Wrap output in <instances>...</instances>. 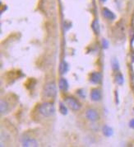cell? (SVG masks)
I'll list each match as a JSON object with an SVG mask.
<instances>
[{"instance_id": "6da1fadb", "label": "cell", "mask_w": 134, "mask_h": 147, "mask_svg": "<svg viewBox=\"0 0 134 147\" xmlns=\"http://www.w3.org/2000/svg\"><path fill=\"white\" fill-rule=\"evenodd\" d=\"M55 112V107L53 102H45L41 103L39 107V113L43 117H51L54 114Z\"/></svg>"}, {"instance_id": "7a4b0ae2", "label": "cell", "mask_w": 134, "mask_h": 147, "mask_svg": "<svg viewBox=\"0 0 134 147\" xmlns=\"http://www.w3.org/2000/svg\"><path fill=\"white\" fill-rule=\"evenodd\" d=\"M43 95L44 97L49 99H54L56 98L57 95V88H56V84L54 82H49L44 88V91H43Z\"/></svg>"}, {"instance_id": "3957f363", "label": "cell", "mask_w": 134, "mask_h": 147, "mask_svg": "<svg viewBox=\"0 0 134 147\" xmlns=\"http://www.w3.org/2000/svg\"><path fill=\"white\" fill-rule=\"evenodd\" d=\"M64 103L67 105V107L70 110H72L73 112H78L81 108V104L80 102L73 96L66 97L64 98Z\"/></svg>"}, {"instance_id": "277c9868", "label": "cell", "mask_w": 134, "mask_h": 147, "mask_svg": "<svg viewBox=\"0 0 134 147\" xmlns=\"http://www.w3.org/2000/svg\"><path fill=\"white\" fill-rule=\"evenodd\" d=\"M85 117L91 122H95L100 119V114L94 108H88L86 110Z\"/></svg>"}, {"instance_id": "5b68a950", "label": "cell", "mask_w": 134, "mask_h": 147, "mask_svg": "<svg viewBox=\"0 0 134 147\" xmlns=\"http://www.w3.org/2000/svg\"><path fill=\"white\" fill-rule=\"evenodd\" d=\"M89 81L92 84H100L102 81V74L100 72L94 71L91 74H90Z\"/></svg>"}, {"instance_id": "8992f818", "label": "cell", "mask_w": 134, "mask_h": 147, "mask_svg": "<svg viewBox=\"0 0 134 147\" xmlns=\"http://www.w3.org/2000/svg\"><path fill=\"white\" fill-rule=\"evenodd\" d=\"M90 97H91V100L93 101V102H100L102 99L101 90L98 88H93L91 90Z\"/></svg>"}, {"instance_id": "52a82bcc", "label": "cell", "mask_w": 134, "mask_h": 147, "mask_svg": "<svg viewBox=\"0 0 134 147\" xmlns=\"http://www.w3.org/2000/svg\"><path fill=\"white\" fill-rule=\"evenodd\" d=\"M21 146H27V147H31V146H38L39 144L36 140L33 139V138H31V137H24L22 138L21 140Z\"/></svg>"}, {"instance_id": "ba28073f", "label": "cell", "mask_w": 134, "mask_h": 147, "mask_svg": "<svg viewBox=\"0 0 134 147\" xmlns=\"http://www.w3.org/2000/svg\"><path fill=\"white\" fill-rule=\"evenodd\" d=\"M102 16L108 21H114L116 18V15L108 7L102 8Z\"/></svg>"}, {"instance_id": "9c48e42d", "label": "cell", "mask_w": 134, "mask_h": 147, "mask_svg": "<svg viewBox=\"0 0 134 147\" xmlns=\"http://www.w3.org/2000/svg\"><path fill=\"white\" fill-rule=\"evenodd\" d=\"M68 82L65 78H61L59 81V88L62 92H67L68 89Z\"/></svg>"}, {"instance_id": "30bf717a", "label": "cell", "mask_w": 134, "mask_h": 147, "mask_svg": "<svg viewBox=\"0 0 134 147\" xmlns=\"http://www.w3.org/2000/svg\"><path fill=\"white\" fill-rule=\"evenodd\" d=\"M10 109V104L7 100L5 99H2L1 100V113L6 114L8 113Z\"/></svg>"}, {"instance_id": "8fae6325", "label": "cell", "mask_w": 134, "mask_h": 147, "mask_svg": "<svg viewBox=\"0 0 134 147\" xmlns=\"http://www.w3.org/2000/svg\"><path fill=\"white\" fill-rule=\"evenodd\" d=\"M102 132L104 134V136H105L106 137H110L113 136V129L110 127H109L108 125H105L104 127H102Z\"/></svg>"}, {"instance_id": "7c38bea8", "label": "cell", "mask_w": 134, "mask_h": 147, "mask_svg": "<svg viewBox=\"0 0 134 147\" xmlns=\"http://www.w3.org/2000/svg\"><path fill=\"white\" fill-rule=\"evenodd\" d=\"M91 28H92V30H93V32H94L95 35H99L100 32H101V27H100L99 21L95 19L92 22V23H91Z\"/></svg>"}, {"instance_id": "4fadbf2b", "label": "cell", "mask_w": 134, "mask_h": 147, "mask_svg": "<svg viewBox=\"0 0 134 147\" xmlns=\"http://www.w3.org/2000/svg\"><path fill=\"white\" fill-rule=\"evenodd\" d=\"M59 71L61 74H65L68 71V65L66 61H62L59 65Z\"/></svg>"}, {"instance_id": "5bb4252c", "label": "cell", "mask_w": 134, "mask_h": 147, "mask_svg": "<svg viewBox=\"0 0 134 147\" xmlns=\"http://www.w3.org/2000/svg\"><path fill=\"white\" fill-rule=\"evenodd\" d=\"M115 82L119 84V85H122L123 84V76L122 75V74L118 73L115 76Z\"/></svg>"}, {"instance_id": "9a60e30c", "label": "cell", "mask_w": 134, "mask_h": 147, "mask_svg": "<svg viewBox=\"0 0 134 147\" xmlns=\"http://www.w3.org/2000/svg\"><path fill=\"white\" fill-rule=\"evenodd\" d=\"M59 112H60L63 115H67V107L65 103H64V104H63V102H60V103H59Z\"/></svg>"}, {"instance_id": "2e32d148", "label": "cell", "mask_w": 134, "mask_h": 147, "mask_svg": "<svg viewBox=\"0 0 134 147\" xmlns=\"http://www.w3.org/2000/svg\"><path fill=\"white\" fill-rule=\"evenodd\" d=\"M101 46L104 49H107L109 47V41L105 38H103L102 40H101Z\"/></svg>"}, {"instance_id": "e0dca14e", "label": "cell", "mask_w": 134, "mask_h": 147, "mask_svg": "<svg viewBox=\"0 0 134 147\" xmlns=\"http://www.w3.org/2000/svg\"><path fill=\"white\" fill-rule=\"evenodd\" d=\"M112 65H113V69H115V70L119 69V63H118L117 60H113V61H112Z\"/></svg>"}, {"instance_id": "ac0fdd59", "label": "cell", "mask_w": 134, "mask_h": 147, "mask_svg": "<svg viewBox=\"0 0 134 147\" xmlns=\"http://www.w3.org/2000/svg\"><path fill=\"white\" fill-rule=\"evenodd\" d=\"M129 127L134 129V118H133L132 120L129 121Z\"/></svg>"}, {"instance_id": "d6986e66", "label": "cell", "mask_w": 134, "mask_h": 147, "mask_svg": "<svg viewBox=\"0 0 134 147\" xmlns=\"http://www.w3.org/2000/svg\"><path fill=\"white\" fill-rule=\"evenodd\" d=\"M132 58H133V61L134 62V53L133 54V56H132Z\"/></svg>"}, {"instance_id": "ffe728a7", "label": "cell", "mask_w": 134, "mask_h": 147, "mask_svg": "<svg viewBox=\"0 0 134 147\" xmlns=\"http://www.w3.org/2000/svg\"><path fill=\"white\" fill-rule=\"evenodd\" d=\"M101 1L102 3H105V2H106V0H101Z\"/></svg>"}]
</instances>
